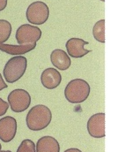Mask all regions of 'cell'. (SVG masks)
<instances>
[{
    "instance_id": "1",
    "label": "cell",
    "mask_w": 133,
    "mask_h": 152,
    "mask_svg": "<svg viewBox=\"0 0 133 152\" xmlns=\"http://www.w3.org/2000/svg\"><path fill=\"white\" fill-rule=\"evenodd\" d=\"M52 113L49 107L43 104L33 106L26 118L28 127L32 131H41L46 128L51 122Z\"/></svg>"
},
{
    "instance_id": "2",
    "label": "cell",
    "mask_w": 133,
    "mask_h": 152,
    "mask_svg": "<svg viewBox=\"0 0 133 152\" xmlns=\"http://www.w3.org/2000/svg\"><path fill=\"white\" fill-rule=\"evenodd\" d=\"M90 95V85L82 79H74L67 84L65 89V96L71 104L85 102Z\"/></svg>"
},
{
    "instance_id": "3",
    "label": "cell",
    "mask_w": 133,
    "mask_h": 152,
    "mask_svg": "<svg viewBox=\"0 0 133 152\" xmlns=\"http://www.w3.org/2000/svg\"><path fill=\"white\" fill-rule=\"evenodd\" d=\"M28 60L24 56H15L8 60L4 67V76L8 83H14L26 73Z\"/></svg>"
},
{
    "instance_id": "4",
    "label": "cell",
    "mask_w": 133,
    "mask_h": 152,
    "mask_svg": "<svg viewBox=\"0 0 133 152\" xmlns=\"http://www.w3.org/2000/svg\"><path fill=\"white\" fill-rule=\"evenodd\" d=\"M27 20L33 25L44 24L49 17V6L42 1L32 3L26 12Z\"/></svg>"
},
{
    "instance_id": "5",
    "label": "cell",
    "mask_w": 133,
    "mask_h": 152,
    "mask_svg": "<svg viewBox=\"0 0 133 152\" xmlns=\"http://www.w3.org/2000/svg\"><path fill=\"white\" fill-rule=\"evenodd\" d=\"M8 104L14 113H22L28 109L31 104V96L29 93L21 88L12 90L8 95Z\"/></svg>"
},
{
    "instance_id": "6",
    "label": "cell",
    "mask_w": 133,
    "mask_h": 152,
    "mask_svg": "<svg viewBox=\"0 0 133 152\" xmlns=\"http://www.w3.org/2000/svg\"><path fill=\"white\" fill-rule=\"evenodd\" d=\"M15 37L20 45L33 44L36 43L41 37V30L36 26L23 24L17 29Z\"/></svg>"
},
{
    "instance_id": "7",
    "label": "cell",
    "mask_w": 133,
    "mask_h": 152,
    "mask_svg": "<svg viewBox=\"0 0 133 152\" xmlns=\"http://www.w3.org/2000/svg\"><path fill=\"white\" fill-rule=\"evenodd\" d=\"M17 133V120L12 116H6L0 119V140L10 142Z\"/></svg>"
},
{
    "instance_id": "8",
    "label": "cell",
    "mask_w": 133,
    "mask_h": 152,
    "mask_svg": "<svg viewBox=\"0 0 133 152\" xmlns=\"http://www.w3.org/2000/svg\"><path fill=\"white\" fill-rule=\"evenodd\" d=\"M88 134L94 138L105 137V113H95L87 121Z\"/></svg>"
},
{
    "instance_id": "9",
    "label": "cell",
    "mask_w": 133,
    "mask_h": 152,
    "mask_svg": "<svg viewBox=\"0 0 133 152\" xmlns=\"http://www.w3.org/2000/svg\"><path fill=\"white\" fill-rule=\"evenodd\" d=\"M86 44H89V42L80 38L74 37L69 39L65 44L68 55L74 58H83L84 56L91 52V50L85 48V45Z\"/></svg>"
},
{
    "instance_id": "10",
    "label": "cell",
    "mask_w": 133,
    "mask_h": 152,
    "mask_svg": "<svg viewBox=\"0 0 133 152\" xmlns=\"http://www.w3.org/2000/svg\"><path fill=\"white\" fill-rule=\"evenodd\" d=\"M62 81L60 73L54 68L45 69L41 75V82L42 86L48 89H54L57 88Z\"/></svg>"
},
{
    "instance_id": "11",
    "label": "cell",
    "mask_w": 133,
    "mask_h": 152,
    "mask_svg": "<svg viewBox=\"0 0 133 152\" xmlns=\"http://www.w3.org/2000/svg\"><path fill=\"white\" fill-rule=\"evenodd\" d=\"M50 61L55 67L62 71H65L67 69H69L71 64L69 55L64 50H61V49L54 50L51 52Z\"/></svg>"
},
{
    "instance_id": "12",
    "label": "cell",
    "mask_w": 133,
    "mask_h": 152,
    "mask_svg": "<svg viewBox=\"0 0 133 152\" xmlns=\"http://www.w3.org/2000/svg\"><path fill=\"white\" fill-rule=\"evenodd\" d=\"M35 151L36 152H60V145L54 137L43 136L38 140Z\"/></svg>"
},
{
    "instance_id": "13",
    "label": "cell",
    "mask_w": 133,
    "mask_h": 152,
    "mask_svg": "<svg viewBox=\"0 0 133 152\" xmlns=\"http://www.w3.org/2000/svg\"><path fill=\"white\" fill-rule=\"evenodd\" d=\"M36 47V43L33 44H26V45H12V44H4L1 43L0 44V50L4 51L9 55H17L20 56L23 54H26Z\"/></svg>"
},
{
    "instance_id": "14",
    "label": "cell",
    "mask_w": 133,
    "mask_h": 152,
    "mask_svg": "<svg viewBox=\"0 0 133 152\" xmlns=\"http://www.w3.org/2000/svg\"><path fill=\"white\" fill-rule=\"evenodd\" d=\"M93 36L100 42H105V20L97 21L93 28Z\"/></svg>"
},
{
    "instance_id": "15",
    "label": "cell",
    "mask_w": 133,
    "mask_h": 152,
    "mask_svg": "<svg viewBox=\"0 0 133 152\" xmlns=\"http://www.w3.org/2000/svg\"><path fill=\"white\" fill-rule=\"evenodd\" d=\"M12 34V25L8 20H0V44L5 42Z\"/></svg>"
},
{
    "instance_id": "16",
    "label": "cell",
    "mask_w": 133,
    "mask_h": 152,
    "mask_svg": "<svg viewBox=\"0 0 133 152\" xmlns=\"http://www.w3.org/2000/svg\"><path fill=\"white\" fill-rule=\"evenodd\" d=\"M17 152H36L35 144L33 141L29 139H26L22 141L20 145L19 146Z\"/></svg>"
},
{
    "instance_id": "17",
    "label": "cell",
    "mask_w": 133,
    "mask_h": 152,
    "mask_svg": "<svg viewBox=\"0 0 133 152\" xmlns=\"http://www.w3.org/2000/svg\"><path fill=\"white\" fill-rule=\"evenodd\" d=\"M8 108H9L8 103L4 101L2 98H0V117L6 113V112L8 111Z\"/></svg>"
},
{
    "instance_id": "18",
    "label": "cell",
    "mask_w": 133,
    "mask_h": 152,
    "mask_svg": "<svg viewBox=\"0 0 133 152\" xmlns=\"http://www.w3.org/2000/svg\"><path fill=\"white\" fill-rule=\"evenodd\" d=\"M7 88V84L4 82L3 77H2L1 74H0V91L3 90V89H4V88Z\"/></svg>"
},
{
    "instance_id": "19",
    "label": "cell",
    "mask_w": 133,
    "mask_h": 152,
    "mask_svg": "<svg viewBox=\"0 0 133 152\" xmlns=\"http://www.w3.org/2000/svg\"><path fill=\"white\" fill-rule=\"evenodd\" d=\"M7 6V0H0V12L4 10Z\"/></svg>"
},
{
    "instance_id": "20",
    "label": "cell",
    "mask_w": 133,
    "mask_h": 152,
    "mask_svg": "<svg viewBox=\"0 0 133 152\" xmlns=\"http://www.w3.org/2000/svg\"><path fill=\"white\" fill-rule=\"evenodd\" d=\"M64 152H82L80 150H78V149H75V148H73V149H68L66 151H65Z\"/></svg>"
},
{
    "instance_id": "21",
    "label": "cell",
    "mask_w": 133,
    "mask_h": 152,
    "mask_svg": "<svg viewBox=\"0 0 133 152\" xmlns=\"http://www.w3.org/2000/svg\"><path fill=\"white\" fill-rule=\"evenodd\" d=\"M0 152H12L11 151H0Z\"/></svg>"
},
{
    "instance_id": "22",
    "label": "cell",
    "mask_w": 133,
    "mask_h": 152,
    "mask_svg": "<svg viewBox=\"0 0 133 152\" xmlns=\"http://www.w3.org/2000/svg\"><path fill=\"white\" fill-rule=\"evenodd\" d=\"M1 149H2V146H1V143H0V151H1Z\"/></svg>"
},
{
    "instance_id": "23",
    "label": "cell",
    "mask_w": 133,
    "mask_h": 152,
    "mask_svg": "<svg viewBox=\"0 0 133 152\" xmlns=\"http://www.w3.org/2000/svg\"><path fill=\"white\" fill-rule=\"evenodd\" d=\"M100 1H102V2H104V1H105V0H100Z\"/></svg>"
}]
</instances>
